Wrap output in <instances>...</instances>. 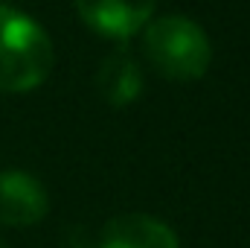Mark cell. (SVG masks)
Instances as JSON below:
<instances>
[{"instance_id":"cell-4","label":"cell","mask_w":250,"mask_h":248,"mask_svg":"<svg viewBox=\"0 0 250 248\" xmlns=\"http://www.w3.org/2000/svg\"><path fill=\"white\" fill-rule=\"evenodd\" d=\"M47 190L44 184L21 170L0 173V222L12 228L38 225L47 216Z\"/></svg>"},{"instance_id":"cell-1","label":"cell","mask_w":250,"mask_h":248,"mask_svg":"<svg viewBox=\"0 0 250 248\" xmlns=\"http://www.w3.org/2000/svg\"><path fill=\"white\" fill-rule=\"evenodd\" d=\"M47 32L12 6H0V91L23 94L38 88L53 70Z\"/></svg>"},{"instance_id":"cell-5","label":"cell","mask_w":250,"mask_h":248,"mask_svg":"<svg viewBox=\"0 0 250 248\" xmlns=\"http://www.w3.org/2000/svg\"><path fill=\"white\" fill-rule=\"evenodd\" d=\"M102 248H181L175 231L146 213H125L105 225Z\"/></svg>"},{"instance_id":"cell-2","label":"cell","mask_w":250,"mask_h":248,"mask_svg":"<svg viewBox=\"0 0 250 248\" xmlns=\"http://www.w3.org/2000/svg\"><path fill=\"white\" fill-rule=\"evenodd\" d=\"M143 53L163 79L172 82H195L212 62L207 32L184 15L148 21L143 26Z\"/></svg>"},{"instance_id":"cell-6","label":"cell","mask_w":250,"mask_h":248,"mask_svg":"<svg viewBox=\"0 0 250 248\" xmlns=\"http://www.w3.org/2000/svg\"><path fill=\"white\" fill-rule=\"evenodd\" d=\"M99 94L102 99H108L114 108H123V105H131L137 97H140V88H143V73H140V64L131 56L128 47H120L114 50L102 67H99Z\"/></svg>"},{"instance_id":"cell-3","label":"cell","mask_w":250,"mask_h":248,"mask_svg":"<svg viewBox=\"0 0 250 248\" xmlns=\"http://www.w3.org/2000/svg\"><path fill=\"white\" fill-rule=\"evenodd\" d=\"M82 21L108 38L125 41L137 35L154 15L157 0H73Z\"/></svg>"},{"instance_id":"cell-7","label":"cell","mask_w":250,"mask_h":248,"mask_svg":"<svg viewBox=\"0 0 250 248\" xmlns=\"http://www.w3.org/2000/svg\"><path fill=\"white\" fill-rule=\"evenodd\" d=\"M0 248H6V243H3V240H0Z\"/></svg>"}]
</instances>
